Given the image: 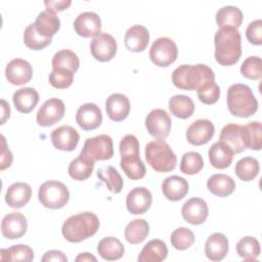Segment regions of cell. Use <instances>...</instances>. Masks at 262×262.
Masks as SVG:
<instances>
[{
  "label": "cell",
  "instance_id": "cb8c5ba5",
  "mask_svg": "<svg viewBox=\"0 0 262 262\" xmlns=\"http://www.w3.org/2000/svg\"><path fill=\"white\" fill-rule=\"evenodd\" d=\"M32 196V188L26 182H15L11 184L5 192L6 204L14 209L25 207Z\"/></svg>",
  "mask_w": 262,
  "mask_h": 262
},
{
  "label": "cell",
  "instance_id": "816d5d0a",
  "mask_svg": "<svg viewBox=\"0 0 262 262\" xmlns=\"http://www.w3.org/2000/svg\"><path fill=\"white\" fill-rule=\"evenodd\" d=\"M44 4L46 6L47 11L55 13V12H59L68 9L72 4V1L71 0H60V1L47 0V1H44Z\"/></svg>",
  "mask_w": 262,
  "mask_h": 262
},
{
  "label": "cell",
  "instance_id": "ac0fdd59",
  "mask_svg": "<svg viewBox=\"0 0 262 262\" xmlns=\"http://www.w3.org/2000/svg\"><path fill=\"white\" fill-rule=\"evenodd\" d=\"M74 29L81 37L94 38L100 33L101 19L97 13L93 11H85L80 13L74 20Z\"/></svg>",
  "mask_w": 262,
  "mask_h": 262
},
{
  "label": "cell",
  "instance_id": "8d00e7d4",
  "mask_svg": "<svg viewBox=\"0 0 262 262\" xmlns=\"http://www.w3.org/2000/svg\"><path fill=\"white\" fill-rule=\"evenodd\" d=\"M94 162L79 155L76 159H74L68 168V173L74 180L84 181L88 179L93 171Z\"/></svg>",
  "mask_w": 262,
  "mask_h": 262
},
{
  "label": "cell",
  "instance_id": "e575fe53",
  "mask_svg": "<svg viewBox=\"0 0 262 262\" xmlns=\"http://www.w3.org/2000/svg\"><path fill=\"white\" fill-rule=\"evenodd\" d=\"M168 104L172 115L179 119H188L194 112V102L187 95H174L169 99Z\"/></svg>",
  "mask_w": 262,
  "mask_h": 262
},
{
  "label": "cell",
  "instance_id": "9c48e42d",
  "mask_svg": "<svg viewBox=\"0 0 262 262\" xmlns=\"http://www.w3.org/2000/svg\"><path fill=\"white\" fill-rule=\"evenodd\" d=\"M178 55L176 43L168 38L161 37L155 40L149 49V58L158 67L166 68L172 64Z\"/></svg>",
  "mask_w": 262,
  "mask_h": 262
},
{
  "label": "cell",
  "instance_id": "603a6c76",
  "mask_svg": "<svg viewBox=\"0 0 262 262\" xmlns=\"http://www.w3.org/2000/svg\"><path fill=\"white\" fill-rule=\"evenodd\" d=\"M188 182L180 176L172 175L164 179L162 183V192L166 199L172 202L182 200L188 192Z\"/></svg>",
  "mask_w": 262,
  "mask_h": 262
},
{
  "label": "cell",
  "instance_id": "f546056e",
  "mask_svg": "<svg viewBox=\"0 0 262 262\" xmlns=\"http://www.w3.org/2000/svg\"><path fill=\"white\" fill-rule=\"evenodd\" d=\"M168 256L166 244L159 238L149 241L141 250L137 260L139 262H161Z\"/></svg>",
  "mask_w": 262,
  "mask_h": 262
},
{
  "label": "cell",
  "instance_id": "6da1fadb",
  "mask_svg": "<svg viewBox=\"0 0 262 262\" xmlns=\"http://www.w3.org/2000/svg\"><path fill=\"white\" fill-rule=\"evenodd\" d=\"M215 59L221 66L236 63L242 55V37L235 28H219L214 36Z\"/></svg>",
  "mask_w": 262,
  "mask_h": 262
},
{
  "label": "cell",
  "instance_id": "11a10c76",
  "mask_svg": "<svg viewBox=\"0 0 262 262\" xmlns=\"http://www.w3.org/2000/svg\"><path fill=\"white\" fill-rule=\"evenodd\" d=\"M77 262H83V261H96V258L92 255V254H90V253H87V252H85V253H81V254H79L77 257H76V259H75Z\"/></svg>",
  "mask_w": 262,
  "mask_h": 262
},
{
  "label": "cell",
  "instance_id": "db71d44e",
  "mask_svg": "<svg viewBox=\"0 0 262 262\" xmlns=\"http://www.w3.org/2000/svg\"><path fill=\"white\" fill-rule=\"evenodd\" d=\"M1 125H3L10 116V107L7 101L4 99H1Z\"/></svg>",
  "mask_w": 262,
  "mask_h": 262
},
{
  "label": "cell",
  "instance_id": "d4e9b609",
  "mask_svg": "<svg viewBox=\"0 0 262 262\" xmlns=\"http://www.w3.org/2000/svg\"><path fill=\"white\" fill-rule=\"evenodd\" d=\"M228 253V239L221 232L212 233L205 244V255L211 261H221Z\"/></svg>",
  "mask_w": 262,
  "mask_h": 262
},
{
  "label": "cell",
  "instance_id": "44dd1931",
  "mask_svg": "<svg viewBox=\"0 0 262 262\" xmlns=\"http://www.w3.org/2000/svg\"><path fill=\"white\" fill-rule=\"evenodd\" d=\"M107 117L114 122L125 120L130 112L129 98L122 93H113L105 100Z\"/></svg>",
  "mask_w": 262,
  "mask_h": 262
},
{
  "label": "cell",
  "instance_id": "5b68a950",
  "mask_svg": "<svg viewBox=\"0 0 262 262\" xmlns=\"http://www.w3.org/2000/svg\"><path fill=\"white\" fill-rule=\"evenodd\" d=\"M226 102L230 114L239 118H249L258 110V101L252 89L242 83L229 86L227 89Z\"/></svg>",
  "mask_w": 262,
  "mask_h": 262
},
{
  "label": "cell",
  "instance_id": "4dcf8cb0",
  "mask_svg": "<svg viewBox=\"0 0 262 262\" xmlns=\"http://www.w3.org/2000/svg\"><path fill=\"white\" fill-rule=\"evenodd\" d=\"M207 187L211 193L219 198H225L231 194L235 189L234 180L226 174H214L209 177Z\"/></svg>",
  "mask_w": 262,
  "mask_h": 262
},
{
  "label": "cell",
  "instance_id": "d6986e66",
  "mask_svg": "<svg viewBox=\"0 0 262 262\" xmlns=\"http://www.w3.org/2000/svg\"><path fill=\"white\" fill-rule=\"evenodd\" d=\"M76 122L79 127L85 131L94 130L98 128L102 122L101 111L95 103H84L76 113Z\"/></svg>",
  "mask_w": 262,
  "mask_h": 262
},
{
  "label": "cell",
  "instance_id": "9a60e30c",
  "mask_svg": "<svg viewBox=\"0 0 262 262\" xmlns=\"http://www.w3.org/2000/svg\"><path fill=\"white\" fill-rule=\"evenodd\" d=\"M28 229V222L24 214L10 212L5 215L1 222L2 235L8 239L20 238Z\"/></svg>",
  "mask_w": 262,
  "mask_h": 262
},
{
  "label": "cell",
  "instance_id": "836d02e7",
  "mask_svg": "<svg viewBox=\"0 0 262 262\" xmlns=\"http://www.w3.org/2000/svg\"><path fill=\"white\" fill-rule=\"evenodd\" d=\"M149 233V224L144 219H134L130 221L124 230L126 241L131 245L142 243Z\"/></svg>",
  "mask_w": 262,
  "mask_h": 262
},
{
  "label": "cell",
  "instance_id": "8fae6325",
  "mask_svg": "<svg viewBox=\"0 0 262 262\" xmlns=\"http://www.w3.org/2000/svg\"><path fill=\"white\" fill-rule=\"evenodd\" d=\"M66 113V105L61 99L49 98L38 110L36 121L42 127H50L59 122Z\"/></svg>",
  "mask_w": 262,
  "mask_h": 262
},
{
  "label": "cell",
  "instance_id": "60d3db41",
  "mask_svg": "<svg viewBox=\"0 0 262 262\" xmlns=\"http://www.w3.org/2000/svg\"><path fill=\"white\" fill-rule=\"evenodd\" d=\"M235 250L237 255L246 261L257 260L261 251L258 239L253 236H245L241 238L235 246Z\"/></svg>",
  "mask_w": 262,
  "mask_h": 262
},
{
  "label": "cell",
  "instance_id": "f907efd6",
  "mask_svg": "<svg viewBox=\"0 0 262 262\" xmlns=\"http://www.w3.org/2000/svg\"><path fill=\"white\" fill-rule=\"evenodd\" d=\"M1 164H0V169L1 170H5L6 168H9L12 164L13 161V157L11 151L9 150V148L7 147L6 144V140L5 137L3 135H1Z\"/></svg>",
  "mask_w": 262,
  "mask_h": 262
},
{
  "label": "cell",
  "instance_id": "3957f363",
  "mask_svg": "<svg viewBox=\"0 0 262 262\" xmlns=\"http://www.w3.org/2000/svg\"><path fill=\"white\" fill-rule=\"evenodd\" d=\"M99 225V219L94 213L83 212L69 217L61 226V233L68 242L80 243L94 235Z\"/></svg>",
  "mask_w": 262,
  "mask_h": 262
},
{
  "label": "cell",
  "instance_id": "c3c4849f",
  "mask_svg": "<svg viewBox=\"0 0 262 262\" xmlns=\"http://www.w3.org/2000/svg\"><path fill=\"white\" fill-rule=\"evenodd\" d=\"M198 97L204 104H214L220 97V87L215 82H208L198 90Z\"/></svg>",
  "mask_w": 262,
  "mask_h": 262
},
{
  "label": "cell",
  "instance_id": "f1b7e54d",
  "mask_svg": "<svg viewBox=\"0 0 262 262\" xmlns=\"http://www.w3.org/2000/svg\"><path fill=\"white\" fill-rule=\"evenodd\" d=\"M34 25L41 36L45 38H52L60 28V19L55 13L44 10L38 14Z\"/></svg>",
  "mask_w": 262,
  "mask_h": 262
},
{
  "label": "cell",
  "instance_id": "e0dca14e",
  "mask_svg": "<svg viewBox=\"0 0 262 262\" xmlns=\"http://www.w3.org/2000/svg\"><path fill=\"white\" fill-rule=\"evenodd\" d=\"M181 214L183 219L192 225L203 224L209 215L208 205L201 198H191L183 204Z\"/></svg>",
  "mask_w": 262,
  "mask_h": 262
},
{
  "label": "cell",
  "instance_id": "b9f144b4",
  "mask_svg": "<svg viewBox=\"0 0 262 262\" xmlns=\"http://www.w3.org/2000/svg\"><path fill=\"white\" fill-rule=\"evenodd\" d=\"M1 259L8 261L31 262L34 259V251L27 245H14L0 250Z\"/></svg>",
  "mask_w": 262,
  "mask_h": 262
},
{
  "label": "cell",
  "instance_id": "2e32d148",
  "mask_svg": "<svg viewBox=\"0 0 262 262\" xmlns=\"http://www.w3.org/2000/svg\"><path fill=\"white\" fill-rule=\"evenodd\" d=\"M151 202V192L143 186L131 189L126 196L127 210L133 215L144 214L150 208Z\"/></svg>",
  "mask_w": 262,
  "mask_h": 262
},
{
  "label": "cell",
  "instance_id": "d6a6232c",
  "mask_svg": "<svg viewBox=\"0 0 262 262\" xmlns=\"http://www.w3.org/2000/svg\"><path fill=\"white\" fill-rule=\"evenodd\" d=\"M216 24L219 28H235L237 29L243 23V12L239 8L227 5L220 8L216 13Z\"/></svg>",
  "mask_w": 262,
  "mask_h": 262
},
{
  "label": "cell",
  "instance_id": "7a4b0ae2",
  "mask_svg": "<svg viewBox=\"0 0 262 262\" xmlns=\"http://www.w3.org/2000/svg\"><path fill=\"white\" fill-rule=\"evenodd\" d=\"M171 80L179 89L198 91L206 83L215 82V74L207 64H181L173 71Z\"/></svg>",
  "mask_w": 262,
  "mask_h": 262
},
{
  "label": "cell",
  "instance_id": "f5cc1de1",
  "mask_svg": "<svg viewBox=\"0 0 262 262\" xmlns=\"http://www.w3.org/2000/svg\"><path fill=\"white\" fill-rule=\"evenodd\" d=\"M42 262H50V261H55V262H67L68 258L67 256L61 252V251H57V250H50L47 251L42 259Z\"/></svg>",
  "mask_w": 262,
  "mask_h": 262
},
{
  "label": "cell",
  "instance_id": "ab89813d",
  "mask_svg": "<svg viewBox=\"0 0 262 262\" xmlns=\"http://www.w3.org/2000/svg\"><path fill=\"white\" fill-rule=\"evenodd\" d=\"M52 69L60 68L71 71L72 73H76L80 67V60L78 55L70 50V49H62L57 51L52 57Z\"/></svg>",
  "mask_w": 262,
  "mask_h": 262
},
{
  "label": "cell",
  "instance_id": "d590c367",
  "mask_svg": "<svg viewBox=\"0 0 262 262\" xmlns=\"http://www.w3.org/2000/svg\"><path fill=\"white\" fill-rule=\"evenodd\" d=\"M243 140L246 148L260 150L262 147V125L260 122H250L242 126Z\"/></svg>",
  "mask_w": 262,
  "mask_h": 262
},
{
  "label": "cell",
  "instance_id": "7dc6e473",
  "mask_svg": "<svg viewBox=\"0 0 262 262\" xmlns=\"http://www.w3.org/2000/svg\"><path fill=\"white\" fill-rule=\"evenodd\" d=\"M74 81V73L66 69H52L49 74V83L56 89H66L72 85Z\"/></svg>",
  "mask_w": 262,
  "mask_h": 262
},
{
  "label": "cell",
  "instance_id": "484cf974",
  "mask_svg": "<svg viewBox=\"0 0 262 262\" xmlns=\"http://www.w3.org/2000/svg\"><path fill=\"white\" fill-rule=\"evenodd\" d=\"M15 108L21 114L31 113L39 101V93L32 87H25L16 90L12 95Z\"/></svg>",
  "mask_w": 262,
  "mask_h": 262
},
{
  "label": "cell",
  "instance_id": "7402d4cb",
  "mask_svg": "<svg viewBox=\"0 0 262 262\" xmlns=\"http://www.w3.org/2000/svg\"><path fill=\"white\" fill-rule=\"evenodd\" d=\"M149 42V32L148 30L141 26L135 25L130 27L124 37L125 47L131 52H141L143 51Z\"/></svg>",
  "mask_w": 262,
  "mask_h": 262
},
{
  "label": "cell",
  "instance_id": "bcb514c9",
  "mask_svg": "<svg viewBox=\"0 0 262 262\" xmlns=\"http://www.w3.org/2000/svg\"><path fill=\"white\" fill-rule=\"evenodd\" d=\"M242 75L250 80H260L262 77V60L259 56L247 57L241 66Z\"/></svg>",
  "mask_w": 262,
  "mask_h": 262
},
{
  "label": "cell",
  "instance_id": "f35d334b",
  "mask_svg": "<svg viewBox=\"0 0 262 262\" xmlns=\"http://www.w3.org/2000/svg\"><path fill=\"white\" fill-rule=\"evenodd\" d=\"M259 162L252 157H245L235 164L234 172L243 181H252L259 174Z\"/></svg>",
  "mask_w": 262,
  "mask_h": 262
},
{
  "label": "cell",
  "instance_id": "ee69618b",
  "mask_svg": "<svg viewBox=\"0 0 262 262\" xmlns=\"http://www.w3.org/2000/svg\"><path fill=\"white\" fill-rule=\"evenodd\" d=\"M51 38H45L37 32L34 23L29 25L25 29L24 42L26 46L32 50H41L48 46L51 43Z\"/></svg>",
  "mask_w": 262,
  "mask_h": 262
},
{
  "label": "cell",
  "instance_id": "8992f818",
  "mask_svg": "<svg viewBox=\"0 0 262 262\" xmlns=\"http://www.w3.org/2000/svg\"><path fill=\"white\" fill-rule=\"evenodd\" d=\"M147 164L160 173L171 172L177 164V157L170 145L164 139H156L148 142L144 148Z\"/></svg>",
  "mask_w": 262,
  "mask_h": 262
},
{
  "label": "cell",
  "instance_id": "7c38bea8",
  "mask_svg": "<svg viewBox=\"0 0 262 262\" xmlns=\"http://www.w3.org/2000/svg\"><path fill=\"white\" fill-rule=\"evenodd\" d=\"M145 128L152 137L165 139L171 130V118L165 110L155 108L145 118Z\"/></svg>",
  "mask_w": 262,
  "mask_h": 262
},
{
  "label": "cell",
  "instance_id": "1f68e13d",
  "mask_svg": "<svg viewBox=\"0 0 262 262\" xmlns=\"http://www.w3.org/2000/svg\"><path fill=\"white\" fill-rule=\"evenodd\" d=\"M125 252L124 245L120 239L114 236H106L99 241L97 245V253L106 261L119 260Z\"/></svg>",
  "mask_w": 262,
  "mask_h": 262
},
{
  "label": "cell",
  "instance_id": "83f0119b",
  "mask_svg": "<svg viewBox=\"0 0 262 262\" xmlns=\"http://www.w3.org/2000/svg\"><path fill=\"white\" fill-rule=\"evenodd\" d=\"M209 160L211 165L216 169L228 168L233 160L234 154L225 143L217 141L209 148Z\"/></svg>",
  "mask_w": 262,
  "mask_h": 262
},
{
  "label": "cell",
  "instance_id": "ba28073f",
  "mask_svg": "<svg viewBox=\"0 0 262 262\" xmlns=\"http://www.w3.org/2000/svg\"><path fill=\"white\" fill-rule=\"evenodd\" d=\"M80 155L93 162L110 160L114 156L113 139L106 134L87 138Z\"/></svg>",
  "mask_w": 262,
  "mask_h": 262
},
{
  "label": "cell",
  "instance_id": "30bf717a",
  "mask_svg": "<svg viewBox=\"0 0 262 262\" xmlns=\"http://www.w3.org/2000/svg\"><path fill=\"white\" fill-rule=\"evenodd\" d=\"M118 45L116 39L107 33H99L90 43L92 56L101 62L112 60L117 53Z\"/></svg>",
  "mask_w": 262,
  "mask_h": 262
},
{
  "label": "cell",
  "instance_id": "f6af8a7d",
  "mask_svg": "<svg viewBox=\"0 0 262 262\" xmlns=\"http://www.w3.org/2000/svg\"><path fill=\"white\" fill-rule=\"evenodd\" d=\"M194 234L187 227H178L176 228L170 237L173 248L179 251H184L190 248L194 243Z\"/></svg>",
  "mask_w": 262,
  "mask_h": 262
},
{
  "label": "cell",
  "instance_id": "7bdbcfd3",
  "mask_svg": "<svg viewBox=\"0 0 262 262\" xmlns=\"http://www.w3.org/2000/svg\"><path fill=\"white\" fill-rule=\"evenodd\" d=\"M204 167V160L200 152L187 151L185 152L180 162V171L186 175L198 174Z\"/></svg>",
  "mask_w": 262,
  "mask_h": 262
},
{
  "label": "cell",
  "instance_id": "52a82bcc",
  "mask_svg": "<svg viewBox=\"0 0 262 262\" xmlns=\"http://www.w3.org/2000/svg\"><path fill=\"white\" fill-rule=\"evenodd\" d=\"M38 199L45 208L52 210L61 209L70 200V191L62 182L48 180L40 185Z\"/></svg>",
  "mask_w": 262,
  "mask_h": 262
},
{
  "label": "cell",
  "instance_id": "74e56055",
  "mask_svg": "<svg viewBox=\"0 0 262 262\" xmlns=\"http://www.w3.org/2000/svg\"><path fill=\"white\" fill-rule=\"evenodd\" d=\"M97 177L105 183L107 189L113 193L121 192L124 181L119 172L113 166H104L97 170Z\"/></svg>",
  "mask_w": 262,
  "mask_h": 262
},
{
  "label": "cell",
  "instance_id": "4fadbf2b",
  "mask_svg": "<svg viewBox=\"0 0 262 262\" xmlns=\"http://www.w3.org/2000/svg\"><path fill=\"white\" fill-rule=\"evenodd\" d=\"M5 76L7 81L12 85H25L33 77V68L29 61L23 58H14L7 63Z\"/></svg>",
  "mask_w": 262,
  "mask_h": 262
},
{
  "label": "cell",
  "instance_id": "ffe728a7",
  "mask_svg": "<svg viewBox=\"0 0 262 262\" xmlns=\"http://www.w3.org/2000/svg\"><path fill=\"white\" fill-rule=\"evenodd\" d=\"M50 138L55 148L64 151H72L77 147L80 135L75 128L64 125L54 129L50 134Z\"/></svg>",
  "mask_w": 262,
  "mask_h": 262
},
{
  "label": "cell",
  "instance_id": "5bb4252c",
  "mask_svg": "<svg viewBox=\"0 0 262 262\" xmlns=\"http://www.w3.org/2000/svg\"><path fill=\"white\" fill-rule=\"evenodd\" d=\"M214 133L215 126L210 120H195L186 130V140L195 146L203 145L212 139Z\"/></svg>",
  "mask_w": 262,
  "mask_h": 262
},
{
  "label": "cell",
  "instance_id": "277c9868",
  "mask_svg": "<svg viewBox=\"0 0 262 262\" xmlns=\"http://www.w3.org/2000/svg\"><path fill=\"white\" fill-rule=\"evenodd\" d=\"M121 161L120 166L126 176L138 180L145 176L146 169L139 157V141L133 134L125 135L119 145Z\"/></svg>",
  "mask_w": 262,
  "mask_h": 262
},
{
  "label": "cell",
  "instance_id": "681fc988",
  "mask_svg": "<svg viewBox=\"0 0 262 262\" xmlns=\"http://www.w3.org/2000/svg\"><path fill=\"white\" fill-rule=\"evenodd\" d=\"M246 37L253 45L262 44V20L256 19L251 21L246 29Z\"/></svg>",
  "mask_w": 262,
  "mask_h": 262
},
{
  "label": "cell",
  "instance_id": "4316f807",
  "mask_svg": "<svg viewBox=\"0 0 262 262\" xmlns=\"http://www.w3.org/2000/svg\"><path fill=\"white\" fill-rule=\"evenodd\" d=\"M219 141L225 143L233 154H241L245 150V144L243 140L242 126L237 124H227L225 125L219 136Z\"/></svg>",
  "mask_w": 262,
  "mask_h": 262
}]
</instances>
